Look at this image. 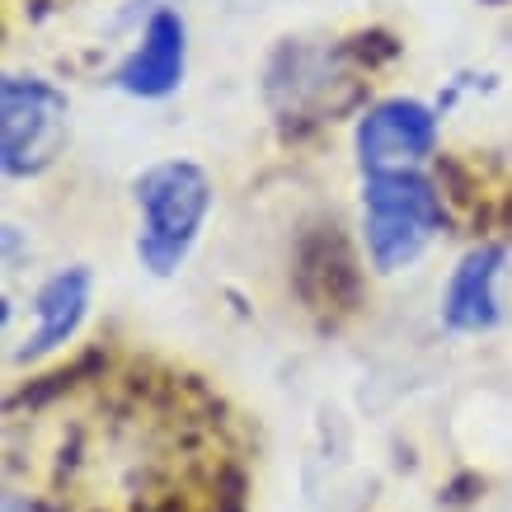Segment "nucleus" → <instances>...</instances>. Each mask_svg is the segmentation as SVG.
<instances>
[{
  "mask_svg": "<svg viewBox=\"0 0 512 512\" xmlns=\"http://www.w3.org/2000/svg\"><path fill=\"white\" fill-rule=\"evenodd\" d=\"M137 202L146 212V226H141L137 240L141 264L151 273H174L198 240L202 217H207V202H212L207 174L188 160L156 165L137 179Z\"/></svg>",
  "mask_w": 512,
  "mask_h": 512,
  "instance_id": "nucleus-1",
  "label": "nucleus"
},
{
  "mask_svg": "<svg viewBox=\"0 0 512 512\" xmlns=\"http://www.w3.org/2000/svg\"><path fill=\"white\" fill-rule=\"evenodd\" d=\"M367 202V249L376 268H404L442 226V202L419 174L381 170L362 188Z\"/></svg>",
  "mask_w": 512,
  "mask_h": 512,
  "instance_id": "nucleus-2",
  "label": "nucleus"
},
{
  "mask_svg": "<svg viewBox=\"0 0 512 512\" xmlns=\"http://www.w3.org/2000/svg\"><path fill=\"white\" fill-rule=\"evenodd\" d=\"M5 118H0V141H5V174H38L52 165V156L66 141V94L52 90L47 80L10 76L5 80Z\"/></svg>",
  "mask_w": 512,
  "mask_h": 512,
  "instance_id": "nucleus-3",
  "label": "nucleus"
},
{
  "mask_svg": "<svg viewBox=\"0 0 512 512\" xmlns=\"http://www.w3.org/2000/svg\"><path fill=\"white\" fill-rule=\"evenodd\" d=\"M437 123L433 113L414 104V99H390V104H376L362 127H357V156L372 174L390 170V165H409L433 151Z\"/></svg>",
  "mask_w": 512,
  "mask_h": 512,
  "instance_id": "nucleus-4",
  "label": "nucleus"
},
{
  "mask_svg": "<svg viewBox=\"0 0 512 512\" xmlns=\"http://www.w3.org/2000/svg\"><path fill=\"white\" fill-rule=\"evenodd\" d=\"M179 80H184V19L174 10H160L141 33V47L118 66V90L141 94V99H160Z\"/></svg>",
  "mask_w": 512,
  "mask_h": 512,
  "instance_id": "nucleus-5",
  "label": "nucleus"
},
{
  "mask_svg": "<svg viewBox=\"0 0 512 512\" xmlns=\"http://www.w3.org/2000/svg\"><path fill=\"white\" fill-rule=\"evenodd\" d=\"M498 268H503V249L494 245H484L461 259V268L451 273L447 301H442V315H447L451 329L475 334V329H489L498 320V296H494Z\"/></svg>",
  "mask_w": 512,
  "mask_h": 512,
  "instance_id": "nucleus-6",
  "label": "nucleus"
},
{
  "mask_svg": "<svg viewBox=\"0 0 512 512\" xmlns=\"http://www.w3.org/2000/svg\"><path fill=\"white\" fill-rule=\"evenodd\" d=\"M90 306V273L85 268H66L38 292V329H33L29 348H19V357H38L52 353L57 343H66L76 334V325L85 320Z\"/></svg>",
  "mask_w": 512,
  "mask_h": 512,
  "instance_id": "nucleus-7",
  "label": "nucleus"
},
{
  "mask_svg": "<svg viewBox=\"0 0 512 512\" xmlns=\"http://www.w3.org/2000/svg\"><path fill=\"white\" fill-rule=\"evenodd\" d=\"M5 512H38L29 503V498H19V494H5Z\"/></svg>",
  "mask_w": 512,
  "mask_h": 512,
  "instance_id": "nucleus-8",
  "label": "nucleus"
}]
</instances>
